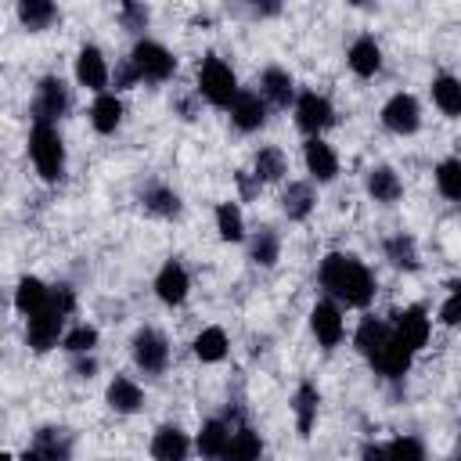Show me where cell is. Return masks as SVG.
Listing matches in <instances>:
<instances>
[{
	"mask_svg": "<svg viewBox=\"0 0 461 461\" xmlns=\"http://www.w3.org/2000/svg\"><path fill=\"white\" fill-rule=\"evenodd\" d=\"M321 285L346 306H367L375 299V277L357 256L331 252L321 263Z\"/></svg>",
	"mask_w": 461,
	"mask_h": 461,
	"instance_id": "obj_1",
	"label": "cell"
},
{
	"mask_svg": "<svg viewBox=\"0 0 461 461\" xmlns=\"http://www.w3.org/2000/svg\"><path fill=\"white\" fill-rule=\"evenodd\" d=\"M29 155L40 169L43 180H61L65 173V148H61V137L50 122H32V133H29Z\"/></svg>",
	"mask_w": 461,
	"mask_h": 461,
	"instance_id": "obj_2",
	"label": "cell"
},
{
	"mask_svg": "<svg viewBox=\"0 0 461 461\" xmlns=\"http://www.w3.org/2000/svg\"><path fill=\"white\" fill-rule=\"evenodd\" d=\"M198 94H202L209 104H216V108H227V104H234V97H238L234 72H230V65L220 61L216 54H209V58L202 61V68H198Z\"/></svg>",
	"mask_w": 461,
	"mask_h": 461,
	"instance_id": "obj_3",
	"label": "cell"
},
{
	"mask_svg": "<svg viewBox=\"0 0 461 461\" xmlns=\"http://www.w3.org/2000/svg\"><path fill=\"white\" fill-rule=\"evenodd\" d=\"M130 61H133L137 76L148 79V83H162V79H169L173 68H176V58H173L162 43H155V40H140V43L133 47Z\"/></svg>",
	"mask_w": 461,
	"mask_h": 461,
	"instance_id": "obj_4",
	"label": "cell"
},
{
	"mask_svg": "<svg viewBox=\"0 0 461 461\" xmlns=\"http://www.w3.org/2000/svg\"><path fill=\"white\" fill-rule=\"evenodd\" d=\"M65 112H68V90H65V83H61L58 76L40 79V86H36V101H32V119L54 126V119H61Z\"/></svg>",
	"mask_w": 461,
	"mask_h": 461,
	"instance_id": "obj_5",
	"label": "cell"
},
{
	"mask_svg": "<svg viewBox=\"0 0 461 461\" xmlns=\"http://www.w3.org/2000/svg\"><path fill=\"white\" fill-rule=\"evenodd\" d=\"M133 360H137L140 371H148V375H162V371H166V360H169V346H166V339H162L155 328H140V331L133 335Z\"/></svg>",
	"mask_w": 461,
	"mask_h": 461,
	"instance_id": "obj_6",
	"label": "cell"
},
{
	"mask_svg": "<svg viewBox=\"0 0 461 461\" xmlns=\"http://www.w3.org/2000/svg\"><path fill=\"white\" fill-rule=\"evenodd\" d=\"M68 457H72V436L65 429H40L22 454V461H68Z\"/></svg>",
	"mask_w": 461,
	"mask_h": 461,
	"instance_id": "obj_7",
	"label": "cell"
},
{
	"mask_svg": "<svg viewBox=\"0 0 461 461\" xmlns=\"http://www.w3.org/2000/svg\"><path fill=\"white\" fill-rule=\"evenodd\" d=\"M295 122L306 130V133H321V130H328L331 122H335V112H331V101L328 97H321V94H313V90H306L299 101H295Z\"/></svg>",
	"mask_w": 461,
	"mask_h": 461,
	"instance_id": "obj_8",
	"label": "cell"
},
{
	"mask_svg": "<svg viewBox=\"0 0 461 461\" xmlns=\"http://www.w3.org/2000/svg\"><path fill=\"white\" fill-rule=\"evenodd\" d=\"M382 122L393 133H414L418 122H421V108H418V101L411 94H393L385 101V108H382Z\"/></svg>",
	"mask_w": 461,
	"mask_h": 461,
	"instance_id": "obj_9",
	"label": "cell"
},
{
	"mask_svg": "<svg viewBox=\"0 0 461 461\" xmlns=\"http://www.w3.org/2000/svg\"><path fill=\"white\" fill-rule=\"evenodd\" d=\"M393 317H396V321H393V335H396L411 353L429 342V317H425L421 306H407V310H400V313H393Z\"/></svg>",
	"mask_w": 461,
	"mask_h": 461,
	"instance_id": "obj_10",
	"label": "cell"
},
{
	"mask_svg": "<svg viewBox=\"0 0 461 461\" xmlns=\"http://www.w3.org/2000/svg\"><path fill=\"white\" fill-rule=\"evenodd\" d=\"M230 119H234L238 130L252 133V130H259L267 122V101L259 94H252V90H238V97L230 104Z\"/></svg>",
	"mask_w": 461,
	"mask_h": 461,
	"instance_id": "obj_11",
	"label": "cell"
},
{
	"mask_svg": "<svg viewBox=\"0 0 461 461\" xmlns=\"http://www.w3.org/2000/svg\"><path fill=\"white\" fill-rule=\"evenodd\" d=\"M389 342H393V328H389L385 321H375V317H364V321H360V328H357V349H360L371 364L385 353Z\"/></svg>",
	"mask_w": 461,
	"mask_h": 461,
	"instance_id": "obj_12",
	"label": "cell"
},
{
	"mask_svg": "<svg viewBox=\"0 0 461 461\" xmlns=\"http://www.w3.org/2000/svg\"><path fill=\"white\" fill-rule=\"evenodd\" d=\"M364 461H425V450H421V443L414 436H400V439H393L385 447L367 443L364 447Z\"/></svg>",
	"mask_w": 461,
	"mask_h": 461,
	"instance_id": "obj_13",
	"label": "cell"
},
{
	"mask_svg": "<svg viewBox=\"0 0 461 461\" xmlns=\"http://www.w3.org/2000/svg\"><path fill=\"white\" fill-rule=\"evenodd\" d=\"M76 79H79L83 86H90V90H104V83H108V65H104V54H101L94 43H86V47L79 50V58H76Z\"/></svg>",
	"mask_w": 461,
	"mask_h": 461,
	"instance_id": "obj_14",
	"label": "cell"
},
{
	"mask_svg": "<svg viewBox=\"0 0 461 461\" xmlns=\"http://www.w3.org/2000/svg\"><path fill=\"white\" fill-rule=\"evenodd\" d=\"M303 158H306L310 176H313V180H321V184H328V180L339 173V158H335V151H331L321 137H310V140H306Z\"/></svg>",
	"mask_w": 461,
	"mask_h": 461,
	"instance_id": "obj_15",
	"label": "cell"
},
{
	"mask_svg": "<svg viewBox=\"0 0 461 461\" xmlns=\"http://www.w3.org/2000/svg\"><path fill=\"white\" fill-rule=\"evenodd\" d=\"M187 270L176 263V259H169L162 270H158V277H155V292H158V299L162 303H169V306H176V303H184L187 299Z\"/></svg>",
	"mask_w": 461,
	"mask_h": 461,
	"instance_id": "obj_16",
	"label": "cell"
},
{
	"mask_svg": "<svg viewBox=\"0 0 461 461\" xmlns=\"http://www.w3.org/2000/svg\"><path fill=\"white\" fill-rule=\"evenodd\" d=\"M61 324H65V313H58V310H47V313L29 317V346H32L36 353H47V349L58 342Z\"/></svg>",
	"mask_w": 461,
	"mask_h": 461,
	"instance_id": "obj_17",
	"label": "cell"
},
{
	"mask_svg": "<svg viewBox=\"0 0 461 461\" xmlns=\"http://www.w3.org/2000/svg\"><path fill=\"white\" fill-rule=\"evenodd\" d=\"M187 450H191V443H187V436L176 425H162L151 436V457L155 461H184Z\"/></svg>",
	"mask_w": 461,
	"mask_h": 461,
	"instance_id": "obj_18",
	"label": "cell"
},
{
	"mask_svg": "<svg viewBox=\"0 0 461 461\" xmlns=\"http://www.w3.org/2000/svg\"><path fill=\"white\" fill-rule=\"evenodd\" d=\"M310 328H313V335H317V342L321 346H339V339H342V317H339V310L331 306V303H317L313 306V313H310Z\"/></svg>",
	"mask_w": 461,
	"mask_h": 461,
	"instance_id": "obj_19",
	"label": "cell"
},
{
	"mask_svg": "<svg viewBox=\"0 0 461 461\" xmlns=\"http://www.w3.org/2000/svg\"><path fill=\"white\" fill-rule=\"evenodd\" d=\"M14 306L25 313V317H36V313H47L50 310V288L36 277H22L18 292H14Z\"/></svg>",
	"mask_w": 461,
	"mask_h": 461,
	"instance_id": "obj_20",
	"label": "cell"
},
{
	"mask_svg": "<svg viewBox=\"0 0 461 461\" xmlns=\"http://www.w3.org/2000/svg\"><path fill=\"white\" fill-rule=\"evenodd\" d=\"M259 97L270 101L274 108H285L292 101V76L285 68H263V76H259Z\"/></svg>",
	"mask_w": 461,
	"mask_h": 461,
	"instance_id": "obj_21",
	"label": "cell"
},
{
	"mask_svg": "<svg viewBox=\"0 0 461 461\" xmlns=\"http://www.w3.org/2000/svg\"><path fill=\"white\" fill-rule=\"evenodd\" d=\"M259 454H263L259 436L249 425H241V429L230 432V443H227V450H223L220 461H259Z\"/></svg>",
	"mask_w": 461,
	"mask_h": 461,
	"instance_id": "obj_22",
	"label": "cell"
},
{
	"mask_svg": "<svg viewBox=\"0 0 461 461\" xmlns=\"http://www.w3.org/2000/svg\"><path fill=\"white\" fill-rule=\"evenodd\" d=\"M349 68L357 76H375L382 68V50H378V43L371 36L353 40V47H349Z\"/></svg>",
	"mask_w": 461,
	"mask_h": 461,
	"instance_id": "obj_23",
	"label": "cell"
},
{
	"mask_svg": "<svg viewBox=\"0 0 461 461\" xmlns=\"http://www.w3.org/2000/svg\"><path fill=\"white\" fill-rule=\"evenodd\" d=\"M227 443H230V429L223 425V421H205L202 425V432H198V454L202 457H209V461H220L223 457V450H227Z\"/></svg>",
	"mask_w": 461,
	"mask_h": 461,
	"instance_id": "obj_24",
	"label": "cell"
},
{
	"mask_svg": "<svg viewBox=\"0 0 461 461\" xmlns=\"http://www.w3.org/2000/svg\"><path fill=\"white\" fill-rule=\"evenodd\" d=\"M90 122H94L97 133H115V126L122 122V104H119V97H115V94H101V97L94 101V108H90Z\"/></svg>",
	"mask_w": 461,
	"mask_h": 461,
	"instance_id": "obj_25",
	"label": "cell"
},
{
	"mask_svg": "<svg viewBox=\"0 0 461 461\" xmlns=\"http://www.w3.org/2000/svg\"><path fill=\"white\" fill-rule=\"evenodd\" d=\"M367 191H371L375 202H396L400 191H403V184H400V176L389 166H375L367 173Z\"/></svg>",
	"mask_w": 461,
	"mask_h": 461,
	"instance_id": "obj_26",
	"label": "cell"
},
{
	"mask_svg": "<svg viewBox=\"0 0 461 461\" xmlns=\"http://www.w3.org/2000/svg\"><path fill=\"white\" fill-rule=\"evenodd\" d=\"M108 403H112V411H119V414H133L140 403H144V396H140V389H137V382H130V378H112V385H108Z\"/></svg>",
	"mask_w": 461,
	"mask_h": 461,
	"instance_id": "obj_27",
	"label": "cell"
},
{
	"mask_svg": "<svg viewBox=\"0 0 461 461\" xmlns=\"http://www.w3.org/2000/svg\"><path fill=\"white\" fill-rule=\"evenodd\" d=\"M140 202H144V209L155 212V216H176V212H180L176 191H169V187H162V184H148V187L140 191Z\"/></svg>",
	"mask_w": 461,
	"mask_h": 461,
	"instance_id": "obj_28",
	"label": "cell"
},
{
	"mask_svg": "<svg viewBox=\"0 0 461 461\" xmlns=\"http://www.w3.org/2000/svg\"><path fill=\"white\" fill-rule=\"evenodd\" d=\"M313 187L310 184H288V191L281 194V209L288 220H306L310 209H313Z\"/></svg>",
	"mask_w": 461,
	"mask_h": 461,
	"instance_id": "obj_29",
	"label": "cell"
},
{
	"mask_svg": "<svg viewBox=\"0 0 461 461\" xmlns=\"http://www.w3.org/2000/svg\"><path fill=\"white\" fill-rule=\"evenodd\" d=\"M375 367H378V375H385V378H400V375H407V367H411V349L393 335V342H389L385 353L375 360Z\"/></svg>",
	"mask_w": 461,
	"mask_h": 461,
	"instance_id": "obj_30",
	"label": "cell"
},
{
	"mask_svg": "<svg viewBox=\"0 0 461 461\" xmlns=\"http://www.w3.org/2000/svg\"><path fill=\"white\" fill-rule=\"evenodd\" d=\"M18 18L25 29H47L58 22V7L47 4V0H22L18 4Z\"/></svg>",
	"mask_w": 461,
	"mask_h": 461,
	"instance_id": "obj_31",
	"label": "cell"
},
{
	"mask_svg": "<svg viewBox=\"0 0 461 461\" xmlns=\"http://www.w3.org/2000/svg\"><path fill=\"white\" fill-rule=\"evenodd\" d=\"M317 403H321V396H317V385L303 382V385L295 389V425H299V432H303V436L313 429V418H317Z\"/></svg>",
	"mask_w": 461,
	"mask_h": 461,
	"instance_id": "obj_32",
	"label": "cell"
},
{
	"mask_svg": "<svg viewBox=\"0 0 461 461\" xmlns=\"http://www.w3.org/2000/svg\"><path fill=\"white\" fill-rule=\"evenodd\" d=\"M432 101H436L447 115H461V79H454V76H436V79H432Z\"/></svg>",
	"mask_w": 461,
	"mask_h": 461,
	"instance_id": "obj_33",
	"label": "cell"
},
{
	"mask_svg": "<svg viewBox=\"0 0 461 461\" xmlns=\"http://www.w3.org/2000/svg\"><path fill=\"white\" fill-rule=\"evenodd\" d=\"M385 259L393 267H400V270H414L418 267V245H414V238H407V234L389 238L385 241Z\"/></svg>",
	"mask_w": 461,
	"mask_h": 461,
	"instance_id": "obj_34",
	"label": "cell"
},
{
	"mask_svg": "<svg viewBox=\"0 0 461 461\" xmlns=\"http://www.w3.org/2000/svg\"><path fill=\"white\" fill-rule=\"evenodd\" d=\"M194 353H198V360H205V364L223 360V357H227V335H223V328H205V331L194 339Z\"/></svg>",
	"mask_w": 461,
	"mask_h": 461,
	"instance_id": "obj_35",
	"label": "cell"
},
{
	"mask_svg": "<svg viewBox=\"0 0 461 461\" xmlns=\"http://www.w3.org/2000/svg\"><path fill=\"white\" fill-rule=\"evenodd\" d=\"M252 169H256V180H259V184L277 180V176L285 173V155H281L277 148H259V151H256Z\"/></svg>",
	"mask_w": 461,
	"mask_h": 461,
	"instance_id": "obj_36",
	"label": "cell"
},
{
	"mask_svg": "<svg viewBox=\"0 0 461 461\" xmlns=\"http://www.w3.org/2000/svg\"><path fill=\"white\" fill-rule=\"evenodd\" d=\"M216 227H220V238L223 241H241L245 238V223H241V212L234 202H223L216 209Z\"/></svg>",
	"mask_w": 461,
	"mask_h": 461,
	"instance_id": "obj_37",
	"label": "cell"
},
{
	"mask_svg": "<svg viewBox=\"0 0 461 461\" xmlns=\"http://www.w3.org/2000/svg\"><path fill=\"white\" fill-rule=\"evenodd\" d=\"M436 187H439L447 198L461 202V158H447V162L436 166Z\"/></svg>",
	"mask_w": 461,
	"mask_h": 461,
	"instance_id": "obj_38",
	"label": "cell"
},
{
	"mask_svg": "<svg viewBox=\"0 0 461 461\" xmlns=\"http://www.w3.org/2000/svg\"><path fill=\"white\" fill-rule=\"evenodd\" d=\"M277 234L270 230V227H263L256 238H252V263H259V267H274L277 263Z\"/></svg>",
	"mask_w": 461,
	"mask_h": 461,
	"instance_id": "obj_39",
	"label": "cell"
},
{
	"mask_svg": "<svg viewBox=\"0 0 461 461\" xmlns=\"http://www.w3.org/2000/svg\"><path fill=\"white\" fill-rule=\"evenodd\" d=\"M94 346H97V331L86 328V324H79V328L68 331V339H65V349H68V353H90Z\"/></svg>",
	"mask_w": 461,
	"mask_h": 461,
	"instance_id": "obj_40",
	"label": "cell"
},
{
	"mask_svg": "<svg viewBox=\"0 0 461 461\" xmlns=\"http://www.w3.org/2000/svg\"><path fill=\"white\" fill-rule=\"evenodd\" d=\"M119 18L126 29H144L148 25V7L144 4H122L119 7Z\"/></svg>",
	"mask_w": 461,
	"mask_h": 461,
	"instance_id": "obj_41",
	"label": "cell"
},
{
	"mask_svg": "<svg viewBox=\"0 0 461 461\" xmlns=\"http://www.w3.org/2000/svg\"><path fill=\"white\" fill-rule=\"evenodd\" d=\"M72 306H76V295H72V288L68 285H54L50 288V310H58V313H72Z\"/></svg>",
	"mask_w": 461,
	"mask_h": 461,
	"instance_id": "obj_42",
	"label": "cell"
},
{
	"mask_svg": "<svg viewBox=\"0 0 461 461\" xmlns=\"http://www.w3.org/2000/svg\"><path fill=\"white\" fill-rule=\"evenodd\" d=\"M439 317H443V324H461V285H454V292H450V299L443 303Z\"/></svg>",
	"mask_w": 461,
	"mask_h": 461,
	"instance_id": "obj_43",
	"label": "cell"
},
{
	"mask_svg": "<svg viewBox=\"0 0 461 461\" xmlns=\"http://www.w3.org/2000/svg\"><path fill=\"white\" fill-rule=\"evenodd\" d=\"M140 76H137V68H133V61H122L119 68H115V86L119 90H126V86H133Z\"/></svg>",
	"mask_w": 461,
	"mask_h": 461,
	"instance_id": "obj_44",
	"label": "cell"
},
{
	"mask_svg": "<svg viewBox=\"0 0 461 461\" xmlns=\"http://www.w3.org/2000/svg\"><path fill=\"white\" fill-rule=\"evenodd\" d=\"M79 378H90L94 375V360H76V367H72Z\"/></svg>",
	"mask_w": 461,
	"mask_h": 461,
	"instance_id": "obj_45",
	"label": "cell"
}]
</instances>
